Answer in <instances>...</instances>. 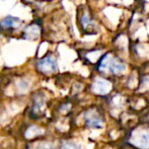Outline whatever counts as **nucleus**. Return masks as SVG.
I'll use <instances>...</instances> for the list:
<instances>
[{
    "instance_id": "obj_7",
    "label": "nucleus",
    "mask_w": 149,
    "mask_h": 149,
    "mask_svg": "<svg viewBox=\"0 0 149 149\" xmlns=\"http://www.w3.org/2000/svg\"><path fill=\"white\" fill-rule=\"evenodd\" d=\"M86 126L88 128H100L102 127V121H100L98 116H95V115H87Z\"/></svg>"
},
{
    "instance_id": "obj_1",
    "label": "nucleus",
    "mask_w": 149,
    "mask_h": 149,
    "mask_svg": "<svg viewBox=\"0 0 149 149\" xmlns=\"http://www.w3.org/2000/svg\"><path fill=\"white\" fill-rule=\"evenodd\" d=\"M100 67L102 69L108 68L110 72L114 73V74H119L125 70V65L121 61H119L116 58H110L109 55H106L102 58L100 63Z\"/></svg>"
},
{
    "instance_id": "obj_2",
    "label": "nucleus",
    "mask_w": 149,
    "mask_h": 149,
    "mask_svg": "<svg viewBox=\"0 0 149 149\" xmlns=\"http://www.w3.org/2000/svg\"><path fill=\"white\" fill-rule=\"evenodd\" d=\"M46 110V97L43 93L37 92L33 97V104H31V114L35 118H39L44 114Z\"/></svg>"
},
{
    "instance_id": "obj_3",
    "label": "nucleus",
    "mask_w": 149,
    "mask_h": 149,
    "mask_svg": "<svg viewBox=\"0 0 149 149\" xmlns=\"http://www.w3.org/2000/svg\"><path fill=\"white\" fill-rule=\"evenodd\" d=\"M36 66H37V69L39 72L43 73L45 75L55 72L58 68L57 62H56V60L52 56H47V57L39 60Z\"/></svg>"
},
{
    "instance_id": "obj_8",
    "label": "nucleus",
    "mask_w": 149,
    "mask_h": 149,
    "mask_svg": "<svg viewBox=\"0 0 149 149\" xmlns=\"http://www.w3.org/2000/svg\"><path fill=\"white\" fill-rule=\"evenodd\" d=\"M61 149H81L78 145H76L75 143H72V142H67L64 145L61 147Z\"/></svg>"
},
{
    "instance_id": "obj_4",
    "label": "nucleus",
    "mask_w": 149,
    "mask_h": 149,
    "mask_svg": "<svg viewBox=\"0 0 149 149\" xmlns=\"http://www.w3.org/2000/svg\"><path fill=\"white\" fill-rule=\"evenodd\" d=\"M19 22H18V19L11 15H8L6 17H4L2 20H0V28L2 30L5 31H12L18 26Z\"/></svg>"
},
{
    "instance_id": "obj_6",
    "label": "nucleus",
    "mask_w": 149,
    "mask_h": 149,
    "mask_svg": "<svg viewBox=\"0 0 149 149\" xmlns=\"http://www.w3.org/2000/svg\"><path fill=\"white\" fill-rule=\"evenodd\" d=\"M135 144L137 146H139L140 148L146 149L149 146V134L147 132L140 134V135L136 136V141Z\"/></svg>"
},
{
    "instance_id": "obj_5",
    "label": "nucleus",
    "mask_w": 149,
    "mask_h": 149,
    "mask_svg": "<svg viewBox=\"0 0 149 149\" xmlns=\"http://www.w3.org/2000/svg\"><path fill=\"white\" fill-rule=\"evenodd\" d=\"M92 88H93V90L96 93H107L109 89V82L104 80V79H96L93 82Z\"/></svg>"
}]
</instances>
